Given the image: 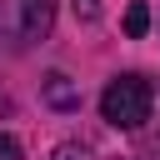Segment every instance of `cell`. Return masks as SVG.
Returning a JSON list of instances; mask_svg holds the SVG:
<instances>
[{"label":"cell","mask_w":160,"mask_h":160,"mask_svg":"<svg viewBox=\"0 0 160 160\" xmlns=\"http://www.w3.org/2000/svg\"><path fill=\"white\" fill-rule=\"evenodd\" d=\"M0 160H25V155H20V140L5 135V130H0Z\"/></svg>","instance_id":"cell-5"},{"label":"cell","mask_w":160,"mask_h":160,"mask_svg":"<svg viewBox=\"0 0 160 160\" xmlns=\"http://www.w3.org/2000/svg\"><path fill=\"white\" fill-rule=\"evenodd\" d=\"M145 30H150V10H145V5L135 0V5L125 10V35H130V40H140Z\"/></svg>","instance_id":"cell-4"},{"label":"cell","mask_w":160,"mask_h":160,"mask_svg":"<svg viewBox=\"0 0 160 160\" xmlns=\"http://www.w3.org/2000/svg\"><path fill=\"white\" fill-rule=\"evenodd\" d=\"M45 95H50L55 105H65V110H70V105H80V95L70 90V80H65V75H50V80H45Z\"/></svg>","instance_id":"cell-3"},{"label":"cell","mask_w":160,"mask_h":160,"mask_svg":"<svg viewBox=\"0 0 160 160\" xmlns=\"http://www.w3.org/2000/svg\"><path fill=\"white\" fill-rule=\"evenodd\" d=\"M150 100H155V90H150L145 75H120V80L105 85V95H100V115H105L110 125H120V130H135V125L150 120Z\"/></svg>","instance_id":"cell-1"},{"label":"cell","mask_w":160,"mask_h":160,"mask_svg":"<svg viewBox=\"0 0 160 160\" xmlns=\"http://www.w3.org/2000/svg\"><path fill=\"white\" fill-rule=\"evenodd\" d=\"M20 10H25V35H45L50 30V0H20Z\"/></svg>","instance_id":"cell-2"},{"label":"cell","mask_w":160,"mask_h":160,"mask_svg":"<svg viewBox=\"0 0 160 160\" xmlns=\"http://www.w3.org/2000/svg\"><path fill=\"white\" fill-rule=\"evenodd\" d=\"M50 160H90V150H85V145H60Z\"/></svg>","instance_id":"cell-6"},{"label":"cell","mask_w":160,"mask_h":160,"mask_svg":"<svg viewBox=\"0 0 160 160\" xmlns=\"http://www.w3.org/2000/svg\"><path fill=\"white\" fill-rule=\"evenodd\" d=\"M75 15H80V20H95L100 5H95V0H75Z\"/></svg>","instance_id":"cell-7"}]
</instances>
